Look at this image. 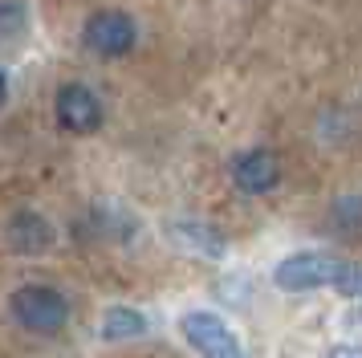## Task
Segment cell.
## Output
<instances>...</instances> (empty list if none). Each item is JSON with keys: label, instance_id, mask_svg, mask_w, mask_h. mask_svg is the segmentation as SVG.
<instances>
[{"label": "cell", "instance_id": "cell-1", "mask_svg": "<svg viewBox=\"0 0 362 358\" xmlns=\"http://www.w3.org/2000/svg\"><path fill=\"white\" fill-rule=\"evenodd\" d=\"M8 306H13V318L33 334H62L69 322V301L49 285H21Z\"/></svg>", "mask_w": 362, "mask_h": 358}, {"label": "cell", "instance_id": "cell-2", "mask_svg": "<svg viewBox=\"0 0 362 358\" xmlns=\"http://www.w3.org/2000/svg\"><path fill=\"white\" fill-rule=\"evenodd\" d=\"M342 265L346 260L329 257V253H293V257H285L273 269V281L285 293H310V289H322V285H334L338 289Z\"/></svg>", "mask_w": 362, "mask_h": 358}, {"label": "cell", "instance_id": "cell-3", "mask_svg": "<svg viewBox=\"0 0 362 358\" xmlns=\"http://www.w3.org/2000/svg\"><path fill=\"white\" fill-rule=\"evenodd\" d=\"M183 338L192 342V350H199L204 358H245L240 354V338L224 325V318H216L208 309L183 313Z\"/></svg>", "mask_w": 362, "mask_h": 358}, {"label": "cell", "instance_id": "cell-4", "mask_svg": "<svg viewBox=\"0 0 362 358\" xmlns=\"http://www.w3.org/2000/svg\"><path fill=\"white\" fill-rule=\"evenodd\" d=\"M53 114H57V127L69 130V134H94L102 127V102L82 81H69V86L57 90Z\"/></svg>", "mask_w": 362, "mask_h": 358}, {"label": "cell", "instance_id": "cell-5", "mask_svg": "<svg viewBox=\"0 0 362 358\" xmlns=\"http://www.w3.org/2000/svg\"><path fill=\"white\" fill-rule=\"evenodd\" d=\"M82 37H86V45L94 49V53H102V57H122V53L134 45L139 29H134V21L127 13L106 8V13H94L90 21H86Z\"/></svg>", "mask_w": 362, "mask_h": 358}, {"label": "cell", "instance_id": "cell-6", "mask_svg": "<svg viewBox=\"0 0 362 358\" xmlns=\"http://www.w3.org/2000/svg\"><path fill=\"white\" fill-rule=\"evenodd\" d=\"M232 183H236L245 195L273 192V187L281 183L277 155H273V151H264V146H257V151H240V155L232 159Z\"/></svg>", "mask_w": 362, "mask_h": 358}, {"label": "cell", "instance_id": "cell-7", "mask_svg": "<svg viewBox=\"0 0 362 358\" xmlns=\"http://www.w3.org/2000/svg\"><path fill=\"white\" fill-rule=\"evenodd\" d=\"M8 244L25 253V257H33V253H45L53 244V228L37 216V212H17L13 216V224H8Z\"/></svg>", "mask_w": 362, "mask_h": 358}, {"label": "cell", "instance_id": "cell-8", "mask_svg": "<svg viewBox=\"0 0 362 358\" xmlns=\"http://www.w3.org/2000/svg\"><path fill=\"white\" fill-rule=\"evenodd\" d=\"M171 236H175L180 244H187V248L204 253V257H212V260L224 257V241H220L208 224H196V220H175V224H171Z\"/></svg>", "mask_w": 362, "mask_h": 358}, {"label": "cell", "instance_id": "cell-9", "mask_svg": "<svg viewBox=\"0 0 362 358\" xmlns=\"http://www.w3.org/2000/svg\"><path fill=\"white\" fill-rule=\"evenodd\" d=\"M143 334H147V318H143L139 309H127V306L106 309V318H102V338L122 342V338H143Z\"/></svg>", "mask_w": 362, "mask_h": 358}, {"label": "cell", "instance_id": "cell-10", "mask_svg": "<svg viewBox=\"0 0 362 358\" xmlns=\"http://www.w3.org/2000/svg\"><path fill=\"white\" fill-rule=\"evenodd\" d=\"M25 21H29V8L25 4H17V0H4L0 4V33H4V41H13Z\"/></svg>", "mask_w": 362, "mask_h": 358}, {"label": "cell", "instance_id": "cell-11", "mask_svg": "<svg viewBox=\"0 0 362 358\" xmlns=\"http://www.w3.org/2000/svg\"><path fill=\"white\" fill-rule=\"evenodd\" d=\"M329 358H362V346H334Z\"/></svg>", "mask_w": 362, "mask_h": 358}]
</instances>
